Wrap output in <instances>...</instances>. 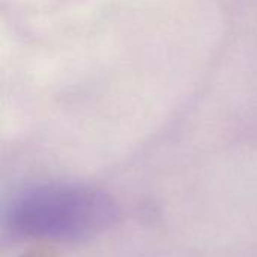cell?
<instances>
[{
    "mask_svg": "<svg viewBox=\"0 0 257 257\" xmlns=\"http://www.w3.org/2000/svg\"><path fill=\"white\" fill-rule=\"evenodd\" d=\"M117 217L119 208L105 191L75 184H45L15 196L5 223L15 236L74 242L105 232Z\"/></svg>",
    "mask_w": 257,
    "mask_h": 257,
    "instance_id": "6da1fadb",
    "label": "cell"
}]
</instances>
